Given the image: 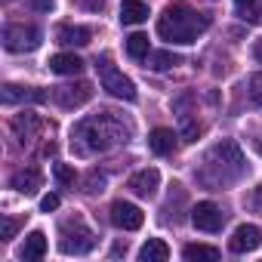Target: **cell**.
I'll return each mask as SVG.
<instances>
[{
    "label": "cell",
    "instance_id": "cell-31",
    "mask_svg": "<svg viewBox=\"0 0 262 262\" xmlns=\"http://www.w3.org/2000/svg\"><path fill=\"white\" fill-rule=\"evenodd\" d=\"M28 4H31L37 13H50V10H53V0H28Z\"/></svg>",
    "mask_w": 262,
    "mask_h": 262
},
{
    "label": "cell",
    "instance_id": "cell-13",
    "mask_svg": "<svg viewBox=\"0 0 262 262\" xmlns=\"http://www.w3.org/2000/svg\"><path fill=\"white\" fill-rule=\"evenodd\" d=\"M40 117L37 114H28V111H22V114H16L13 117V133H16V139H19V145H31V139L40 133Z\"/></svg>",
    "mask_w": 262,
    "mask_h": 262
},
{
    "label": "cell",
    "instance_id": "cell-8",
    "mask_svg": "<svg viewBox=\"0 0 262 262\" xmlns=\"http://www.w3.org/2000/svg\"><path fill=\"white\" fill-rule=\"evenodd\" d=\"M191 222H194V228H201V231H222V225H225V213L213 204V201H201L194 210H191Z\"/></svg>",
    "mask_w": 262,
    "mask_h": 262
},
{
    "label": "cell",
    "instance_id": "cell-1",
    "mask_svg": "<svg viewBox=\"0 0 262 262\" xmlns=\"http://www.w3.org/2000/svg\"><path fill=\"white\" fill-rule=\"evenodd\" d=\"M133 133V126L123 123L114 111H99L86 120H80L71 129V148L80 158H93L99 151H108L114 145H123Z\"/></svg>",
    "mask_w": 262,
    "mask_h": 262
},
{
    "label": "cell",
    "instance_id": "cell-7",
    "mask_svg": "<svg viewBox=\"0 0 262 262\" xmlns=\"http://www.w3.org/2000/svg\"><path fill=\"white\" fill-rule=\"evenodd\" d=\"M53 102L59 105V108H80V105H86L90 102V96H93V86L90 83H62V86H53Z\"/></svg>",
    "mask_w": 262,
    "mask_h": 262
},
{
    "label": "cell",
    "instance_id": "cell-28",
    "mask_svg": "<svg viewBox=\"0 0 262 262\" xmlns=\"http://www.w3.org/2000/svg\"><path fill=\"white\" fill-rule=\"evenodd\" d=\"M0 225H4V234H0L4 241H13V237H16V231H19V222H16V219L4 216V219H0Z\"/></svg>",
    "mask_w": 262,
    "mask_h": 262
},
{
    "label": "cell",
    "instance_id": "cell-18",
    "mask_svg": "<svg viewBox=\"0 0 262 262\" xmlns=\"http://www.w3.org/2000/svg\"><path fill=\"white\" fill-rule=\"evenodd\" d=\"M145 19H148V4H142V0H123V7H120L123 25H142Z\"/></svg>",
    "mask_w": 262,
    "mask_h": 262
},
{
    "label": "cell",
    "instance_id": "cell-17",
    "mask_svg": "<svg viewBox=\"0 0 262 262\" xmlns=\"http://www.w3.org/2000/svg\"><path fill=\"white\" fill-rule=\"evenodd\" d=\"M50 71L53 74H80L83 71V59H77L74 53H56L50 59Z\"/></svg>",
    "mask_w": 262,
    "mask_h": 262
},
{
    "label": "cell",
    "instance_id": "cell-14",
    "mask_svg": "<svg viewBox=\"0 0 262 262\" xmlns=\"http://www.w3.org/2000/svg\"><path fill=\"white\" fill-rule=\"evenodd\" d=\"M56 40L62 47H86L93 40V31L83 25H59L56 28Z\"/></svg>",
    "mask_w": 262,
    "mask_h": 262
},
{
    "label": "cell",
    "instance_id": "cell-15",
    "mask_svg": "<svg viewBox=\"0 0 262 262\" xmlns=\"http://www.w3.org/2000/svg\"><path fill=\"white\" fill-rule=\"evenodd\" d=\"M10 185H13L19 194H34V191L40 188V170H34V167L16 170V173L10 176Z\"/></svg>",
    "mask_w": 262,
    "mask_h": 262
},
{
    "label": "cell",
    "instance_id": "cell-9",
    "mask_svg": "<svg viewBox=\"0 0 262 262\" xmlns=\"http://www.w3.org/2000/svg\"><path fill=\"white\" fill-rule=\"evenodd\" d=\"M111 222H114L117 228H123V231H136V228H142L145 216H142V210H139L136 204L114 201V204H111Z\"/></svg>",
    "mask_w": 262,
    "mask_h": 262
},
{
    "label": "cell",
    "instance_id": "cell-22",
    "mask_svg": "<svg viewBox=\"0 0 262 262\" xmlns=\"http://www.w3.org/2000/svg\"><path fill=\"white\" fill-rule=\"evenodd\" d=\"M145 59H148V68H151V71H167V68H173V65H179V62H182V59H179L176 53H170V50L148 53Z\"/></svg>",
    "mask_w": 262,
    "mask_h": 262
},
{
    "label": "cell",
    "instance_id": "cell-30",
    "mask_svg": "<svg viewBox=\"0 0 262 262\" xmlns=\"http://www.w3.org/2000/svg\"><path fill=\"white\" fill-rule=\"evenodd\" d=\"M247 204H250V210H256V213H262V185L247 198Z\"/></svg>",
    "mask_w": 262,
    "mask_h": 262
},
{
    "label": "cell",
    "instance_id": "cell-21",
    "mask_svg": "<svg viewBox=\"0 0 262 262\" xmlns=\"http://www.w3.org/2000/svg\"><path fill=\"white\" fill-rule=\"evenodd\" d=\"M182 256H185L188 262H216V259H219V250H216V247H207V244H188V247L182 250Z\"/></svg>",
    "mask_w": 262,
    "mask_h": 262
},
{
    "label": "cell",
    "instance_id": "cell-19",
    "mask_svg": "<svg viewBox=\"0 0 262 262\" xmlns=\"http://www.w3.org/2000/svg\"><path fill=\"white\" fill-rule=\"evenodd\" d=\"M167 259H170V247L161 237L145 241L142 250H139V262H167Z\"/></svg>",
    "mask_w": 262,
    "mask_h": 262
},
{
    "label": "cell",
    "instance_id": "cell-2",
    "mask_svg": "<svg viewBox=\"0 0 262 262\" xmlns=\"http://www.w3.org/2000/svg\"><path fill=\"white\" fill-rule=\"evenodd\" d=\"M244 173H247L244 151H241L231 139H225V142L213 145V148H210V155L204 158V164H201V170H198V182H204L207 188L222 191L225 185L237 182Z\"/></svg>",
    "mask_w": 262,
    "mask_h": 262
},
{
    "label": "cell",
    "instance_id": "cell-12",
    "mask_svg": "<svg viewBox=\"0 0 262 262\" xmlns=\"http://www.w3.org/2000/svg\"><path fill=\"white\" fill-rule=\"evenodd\" d=\"M0 99H4V105H19V102H47V93L37 90V86H16V83H4V90H0Z\"/></svg>",
    "mask_w": 262,
    "mask_h": 262
},
{
    "label": "cell",
    "instance_id": "cell-16",
    "mask_svg": "<svg viewBox=\"0 0 262 262\" xmlns=\"http://www.w3.org/2000/svg\"><path fill=\"white\" fill-rule=\"evenodd\" d=\"M148 148L155 151V155H170L173 148H176V133L173 129H167V126H158V129H151V136H148Z\"/></svg>",
    "mask_w": 262,
    "mask_h": 262
},
{
    "label": "cell",
    "instance_id": "cell-26",
    "mask_svg": "<svg viewBox=\"0 0 262 262\" xmlns=\"http://www.w3.org/2000/svg\"><path fill=\"white\" fill-rule=\"evenodd\" d=\"M53 173H56V182H59V185H74V179H77V176H74V170H71L68 164H56V167H53Z\"/></svg>",
    "mask_w": 262,
    "mask_h": 262
},
{
    "label": "cell",
    "instance_id": "cell-34",
    "mask_svg": "<svg viewBox=\"0 0 262 262\" xmlns=\"http://www.w3.org/2000/svg\"><path fill=\"white\" fill-rule=\"evenodd\" d=\"M259 19H262V4H259Z\"/></svg>",
    "mask_w": 262,
    "mask_h": 262
},
{
    "label": "cell",
    "instance_id": "cell-10",
    "mask_svg": "<svg viewBox=\"0 0 262 262\" xmlns=\"http://www.w3.org/2000/svg\"><path fill=\"white\" fill-rule=\"evenodd\" d=\"M259 244H262V228H256V225H237L234 234L228 237V250L231 253H250Z\"/></svg>",
    "mask_w": 262,
    "mask_h": 262
},
{
    "label": "cell",
    "instance_id": "cell-11",
    "mask_svg": "<svg viewBox=\"0 0 262 262\" xmlns=\"http://www.w3.org/2000/svg\"><path fill=\"white\" fill-rule=\"evenodd\" d=\"M158 185H161V173L155 167H145V170L133 173V176H129V182H126V188L133 191L136 198H151L158 191Z\"/></svg>",
    "mask_w": 262,
    "mask_h": 262
},
{
    "label": "cell",
    "instance_id": "cell-5",
    "mask_svg": "<svg viewBox=\"0 0 262 262\" xmlns=\"http://www.w3.org/2000/svg\"><path fill=\"white\" fill-rule=\"evenodd\" d=\"M96 71H99V83H102V90H108L114 99L136 102V86H133V80L123 77V74L111 65V59H108V56L96 59Z\"/></svg>",
    "mask_w": 262,
    "mask_h": 262
},
{
    "label": "cell",
    "instance_id": "cell-32",
    "mask_svg": "<svg viewBox=\"0 0 262 262\" xmlns=\"http://www.w3.org/2000/svg\"><path fill=\"white\" fill-rule=\"evenodd\" d=\"M83 7H90V10H102V7H105V0H83Z\"/></svg>",
    "mask_w": 262,
    "mask_h": 262
},
{
    "label": "cell",
    "instance_id": "cell-33",
    "mask_svg": "<svg viewBox=\"0 0 262 262\" xmlns=\"http://www.w3.org/2000/svg\"><path fill=\"white\" fill-rule=\"evenodd\" d=\"M253 56H256V62H262V37L256 40V47H253Z\"/></svg>",
    "mask_w": 262,
    "mask_h": 262
},
{
    "label": "cell",
    "instance_id": "cell-3",
    "mask_svg": "<svg viewBox=\"0 0 262 262\" xmlns=\"http://www.w3.org/2000/svg\"><path fill=\"white\" fill-rule=\"evenodd\" d=\"M207 28H210V16L194 13L188 4H170L158 19V34L173 43H194Z\"/></svg>",
    "mask_w": 262,
    "mask_h": 262
},
{
    "label": "cell",
    "instance_id": "cell-25",
    "mask_svg": "<svg viewBox=\"0 0 262 262\" xmlns=\"http://www.w3.org/2000/svg\"><path fill=\"white\" fill-rule=\"evenodd\" d=\"M102 188H105V176H102L99 170H90L86 179H83V191H86V194H96V191H102Z\"/></svg>",
    "mask_w": 262,
    "mask_h": 262
},
{
    "label": "cell",
    "instance_id": "cell-20",
    "mask_svg": "<svg viewBox=\"0 0 262 262\" xmlns=\"http://www.w3.org/2000/svg\"><path fill=\"white\" fill-rule=\"evenodd\" d=\"M43 253H47V234L43 231H31L25 237V247L19 250V256L22 259H40Z\"/></svg>",
    "mask_w": 262,
    "mask_h": 262
},
{
    "label": "cell",
    "instance_id": "cell-6",
    "mask_svg": "<svg viewBox=\"0 0 262 262\" xmlns=\"http://www.w3.org/2000/svg\"><path fill=\"white\" fill-rule=\"evenodd\" d=\"M4 47L10 53H31L40 47V28L34 25H7L4 28Z\"/></svg>",
    "mask_w": 262,
    "mask_h": 262
},
{
    "label": "cell",
    "instance_id": "cell-27",
    "mask_svg": "<svg viewBox=\"0 0 262 262\" xmlns=\"http://www.w3.org/2000/svg\"><path fill=\"white\" fill-rule=\"evenodd\" d=\"M250 99H253V102L262 108V71L250 77Z\"/></svg>",
    "mask_w": 262,
    "mask_h": 262
},
{
    "label": "cell",
    "instance_id": "cell-24",
    "mask_svg": "<svg viewBox=\"0 0 262 262\" xmlns=\"http://www.w3.org/2000/svg\"><path fill=\"white\" fill-rule=\"evenodd\" d=\"M234 13L247 22H256L259 19V0H234Z\"/></svg>",
    "mask_w": 262,
    "mask_h": 262
},
{
    "label": "cell",
    "instance_id": "cell-23",
    "mask_svg": "<svg viewBox=\"0 0 262 262\" xmlns=\"http://www.w3.org/2000/svg\"><path fill=\"white\" fill-rule=\"evenodd\" d=\"M151 50H148V37L145 34H129L126 37V56H133V59H145Z\"/></svg>",
    "mask_w": 262,
    "mask_h": 262
},
{
    "label": "cell",
    "instance_id": "cell-4",
    "mask_svg": "<svg viewBox=\"0 0 262 262\" xmlns=\"http://www.w3.org/2000/svg\"><path fill=\"white\" fill-rule=\"evenodd\" d=\"M59 247H62V253H74V256H83V253H90L93 247H96V234H93V228L83 222V219H65L62 225H59Z\"/></svg>",
    "mask_w": 262,
    "mask_h": 262
},
{
    "label": "cell",
    "instance_id": "cell-29",
    "mask_svg": "<svg viewBox=\"0 0 262 262\" xmlns=\"http://www.w3.org/2000/svg\"><path fill=\"white\" fill-rule=\"evenodd\" d=\"M40 210H43V213H53V210H59V194H47V198L40 201Z\"/></svg>",
    "mask_w": 262,
    "mask_h": 262
}]
</instances>
